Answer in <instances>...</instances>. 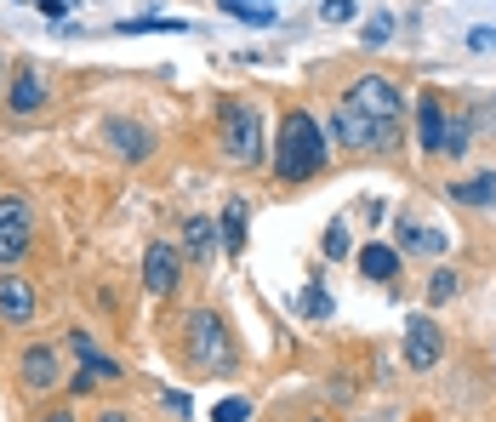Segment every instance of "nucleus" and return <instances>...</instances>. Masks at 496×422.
I'll list each match as a JSON object with an SVG mask.
<instances>
[{
    "label": "nucleus",
    "mask_w": 496,
    "mask_h": 422,
    "mask_svg": "<svg viewBox=\"0 0 496 422\" xmlns=\"http://www.w3.org/2000/svg\"><path fill=\"white\" fill-rule=\"evenodd\" d=\"M326 166H331L326 126L314 120V109H286L279 115V132H274V177L286 188H297V183H314Z\"/></svg>",
    "instance_id": "f257e3e1"
},
{
    "label": "nucleus",
    "mask_w": 496,
    "mask_h": 422,
    "mask_svg": "<svg viewBox=\"0 0 496 422\" xmlns=\"http://www.w3.org/2000/svg\"><path fill=\"white\" fill-rule=\"evenodd\" d=\"M218 143H223V160L251 172L263 166V115H257L251 97H228L223 115H218Z\"/></svg>",
    "instance_id": "f03ea898"
},
{
    "label": "nucleus",
    "mask_w": 496,
    "mask_h": 422,
    "mask_svg": "<svg viewBox=\"0 0 496 422\" xmlns=\"http://www.w3.org/2000/svg\"><path fill=\"white\" fill-rule=\"evenodd\" d=\"M183 354H188V366L206 371V377L234 371V343H228V326H223L218 308H194V314H188V326H183Z\"/></svg>",
    "instance_id": "7ed1b4c3"
},
{
    "label": "nucleus",
    "mask_w": 496,
    "mask_h": 422,
    "mask_svg": "<svg viewBox=\"0 0 496 422\" xmlns=\"http://www.w3.org/2000/svg\"><path fill=\"white\" fill-rule=\"evenodd\" d=\"M331 137H337V149H354V155H388V149H400V120H371L342 97L331 109Z\"/></svg>",
    "instance_id": "20e7f679"
},
{
    "label": "nucleus",
    "mask_w": 496,
    "mask_h": 422,
    "mask_svg": "<svg viewBox=\"0 0 496 422\" xmlns=\"http://www.w3.org/2000/svg\"><path fill=\"white\" fill-rule=\"evenodd\" d=\"M29 246H35V206L24 195H0V268L29 257Z\"/></svg>",
    "instance_id": "39448f33"
},
{
    "label": "nucleus",
    "mask_w": 496,
    "mask_h": 422,
    "mask_svg": "<svg viewBox=\"0 0 496 422\" xmlns=\"http://www.w3.org/2000/svg\"><path fill=\"white\" fill-rule=\"evenodd\" d=\"M342 97H349L354 109H365L371 120H405V92H400V80H388V75H359Z\"/></svg>",
    "instance_id": "423d86ee"
},
{
    "label": "nucleus",
    "mask_w": 496,
    "mask_h": 422,
    "mask_svg": "<svg viewBox=\"0 0 496 422\" xmlns=\"http://www.w3.org/2000/svg\"><path fill=\"white\" fill-rule=\"evenodd\" d=\"M183 246L177 240H148V251H143V286H148V297H171L177 291V280H183Z\"/></svg>",
    "instance_id": "0eeeda50"
},
{
    "label": "nucleus",
    "mask_w": 496,
    "mask_h": 422,
    "mask_svg": "<svg viewBox=\"0 0 496 422\" xmlns=\"http://www.w3.org/2000/svg\"><path fill=\"white\" fill-rule=\"evenodd\" d=\"M400 348H405V366H411V371H434V366L445 360V331H440V320L411 314V320H405Z\"/></svg>",
    "instance_id": "6e6552de"
},
{
    "label": "nucleus",
    "mask_w": 496,
    "mask_h": 422,
    "mask_svg": "<svg viewBox=\"0 0 496 422\" xmlns=\"http://www.w3.org/2000/svg\"><path fill=\"white\" fill-rule=\"evenodd\" d=\"M0 103H6L12 120H35L40 109H46V75H40V63H17Z\"/></svg>",
    "instance_id": "1a4fd4ad"
},
{
    "label": "nucleus",
    "mask_w": 496,
    "mask_h": 422,
    "mask_svg": "<svg viewBox=\"0 0 496 422\" xmlns=\"http://www.w3.org/2000/svg\"><path fill=\"white\" fill-rule=\"evenodd\" d=\"M17 383L29 394H52L63 388V360H57V343H29L17 354Z\"/></svg>",
    "instance_id": "9d476101"
},
{
    "label": "nucleus",
    "mask_w": 496,
    "mask_h": 422,
    "mask_svg": "<svg viewBox=\"0 0 496 422\" xmlns=\"http://www.w3.org/2000/svg\"><path fill=\"white\" fill-rule=\"evenodd\" d=\"M35 314H40V291H35V280L0 268V320H6L12 331H24V326H35Z\"/></svg>",
    "instance_id": "9b49d317"
},
{
    "label": "nucleus",
    "mask_w": 496,
    "mask_h": 422,
    "mask_svg": "<svg viewBox=\"0 0 496 422\" xmlns=\"http://www.w3.org/2000/svg\"><path fill=\"white\" fill-rule=\"evenodd\" d=\"M103 143H109L120 160H132V166H143L148 155H155V132H148L143 120H109L103 126Z\"/></svg>",
    "instance_id": "f8f14e48"
},
{
    "label": "nucleus",
    "mask_w": 496,
    "mask_h": 422,
    "mask_svg": "<svg viewBox=\"0 0 496 422\" xmlns=\"http://www.w3.org/2000/svg\"><path fill=\"white\" fill-rule=\"evenodd\" d=\"M445 109H450V103L440 92H422L417 97V143H422V155H440V143H445Z\"/></svg>",
    "instance_id": "ddd939ff"
},
{
    "label": "nucleus",
    "mask_w": 496,
    "mask_h": 422,
    "mask_svg": "<svg viewBox=\"0 0 496 422\" xmlns=\"http://www.w3.org/2000/svg\"><path fill=\"white\" fill-rule=\"evenodd\" d=\"M183 257L188 263H211V257H218V223H211V217H183Z\"/></svg>",
    "instance_id": "4468645a"
},
{
    "label": "nucleus",
    "mask_w": 496,
    "mask_h": 422,
    "mask_svg": "<svg viewBox=\"0 0 496 422\" xmlns=\"http://www.w3.org/2000/svg\"><path fill=\"white\" fill-rule=\"evenodd\" d=\"M468 149H473V109L457 103V109H445V143H440V155L445 160H462Z\"/></svg>",
    "instance_id": "2eb2a0df"
},
{
    "label": "nucleus",
    "mask_w": 496,
    "mask_h": 422,
    "mask_svg": "<svg viewBox=\"0 0 496 422\" xmlns=\"http://www.w3.org/2000/svg\"><path fill=\"white\" fill-rule=\"evenodd\" d=\"M359 274H365V280H377V286H388V280L400 274V251L388 246V240L359 246Z\"/></svg>",
    "instance_id": "dca6fc26"
},
{
    "label": "nucleus",
    "mask_w": 496,
    "mask_h": 422,
    "mask_svg": "<svg viewBox=\"0 0 496 422\" xmlns=\"http://www.w3.org/2000/svg\"><path fill=\"white\" fill-rule=\"evenodd\" d=\"M457 206H468V211H485V206H496V172H480V177H457L445 188Z\"/></svg>",
    "instance_id": "f3484780"
},
{
    "label": "nucleus",
    "mask_w": 496,
    "mask_h": 422,
    "mask_svg": "<svg viewBox=\"0 0 496 422\" xmlns=\"http://www.w3.org/2000/svg\"><path fill=\"white\" fill-rule=\"evenodd\" d=\"M246 217H251V206H246V200H228V206H223L218 240H223V251H228V257H240V251H246Z\"/></svg>",
    "instance_id": "a211bd4d"
},
{
    "label": "nucleus",
    "mask_w": 496,
    "mask_h": 422,
    "mask_svg": "<svg viewBox=\"0 0 496 422\" xmlns=\"http://www.w3.org/2000/svg\"><path fill=\"white\" fill-rule=\"evenodd\" d=\"M223 17H240V24H251V29H274L279 24L274 0H223Z\"/></svg>",
    "instance_id": "6ab92c4d"
},
{
    "label": "nucleus",
    "mask_w": 496,
    "mask_h": 422,
    "mask_svg": "<svg viewBox=\"0 0 496 422\" xmlns=\"http://www.w3.org/2000/svg\"><path fill=\"white\" fill-rule=\"evenodd\" d=\"M400 240H405V251H428V257H440V251L450 246L440 228H422V223L405 217V211H400Z\"/></svg>",
    "instance_id": "aec40b11"
},
{
    "label": "nucleus",
    "mask_w": 496,
    "mask_h": 422,
    "mask_svg": "<svg viewBox=\"0 0 496 422\" xmlns=\"http://www.w3.org/2000/svg\"><path fill=\"white\" fill-rule=\"evenodd\" d=\"M115 35H188V17H120Z\"/></svg>",
    "instance_id": "412c9836"
},
{
    "label": "nucleus",
    "mask_w": 496,
    "mask_h": 422,
    "mask_svg": "<svg viewBox=\"0 0 496 422\" xmlns=\"http://www.w3.org/2000/svg\"><path fill=\"white\" fill-rule=\"evenodd\" d=\"M319 251H326V263H342V257H349V217H331L326 223V240H319Z\"/></svg>",
    "instance_id": "4be33fe9"
},
{
    "label": "nucleus",
    "mask_w": 496,
    "mask_h": 422,
    "mask_svg": "<svg viewBox=\"0 0 496 422\" xmlns=\"http://www.w3.org/2000/svg\"><path fill=\"white\" fill-rule=\"evenodd\" d=\"M457 291H462V274L457 268H434V280H428V303H450V297H457Z\"/></svg>",
    "instance_id": "5701e85b"
},
{
    "label": "nucleus",
    "mask_w": 496,
    "mask_h": 422,
    "mask_svg": "<svg viewBox=\"0 0 496 422\" xmlns=\"http://www.w3.org/2000/svg\"><path fill=\"white\" fill-rule=\"evenodd\" d=\"M211 422H251V399H246V394L218 399V411H211Z\"/></svg>",
    "instance_id": "b1692460"
},
{
    "label": "nucleus",
    "mask_w": 496,
    "mask_h": 422,
    "mask_svg": "<svg viewBox=\"0 0 496 422\" xmlns=\"http://www.w3.org/2000/svg\"><path fill=\"white\" fill-rule=\"evenodd\" d=\"M388 35H394V12H377V17H371V24H365V29H359V46H382V40H388Z\"/></svg>",
    "instance_id": "393cba45"
},
{
    "label": "nucleus",
    "mask_w": 496,
    "mask_h": 422,
    "mask_svg": "<svg viewBox=\"0 0 496 422\" xmlns=\"http://www.w3.org/2000/svg\"><path fill=\"white\" fill-rule=\"evenodd\" d=\"M80 371L92 377V383H120V366H115V360H103V354H92V360H80Z\"/></svg>",
    "instance_id": "a878e982"
},
{
    "label": "nucleus",
    "mask_w": 496,
    "mask_h": 422,
    "mask_svg": "<svg viewBox=\"0 0 496 422\" xmlns=\"http://www.w3.org/2000/svg\"><path fill=\"white\" fill-rule=\"evenodd\" d=\"M63 343H69V348L80 354V360H92V354H97V337L86 331V326H69V337H63Z\"/></svg>",
    "instance_id": "bb28decb"
},
{
    "label": "nucleus",
    "mask_w": 496,
    "mask_h": 422,
    "mask_svg": "<svg viewBox=\"0 0 496 422\" xmlns=\"http://www.w3.org/2000/svg\"><path fill=\"white\" fill-rule=\"evenodd\" d=\"M303 314H314V320H326V314H331V297H326L319 286H309V291H303Z\"/></svg>",
    "instance_id": "cd10ccee"
},
{
    "label": "nucleus",
    "mask_w": 496,
    "mask_h": 422,
    "mask_svg": "<svg viewBox=\"0 0 496 422\" xmlns=\"http://www.w3.org/2000/svg\"><path fill=\"white\" fill-rule=\"evenodd\" d=\"M354 12H359L354 0H326V6H319V17H326V24H349Z\"/></svg>",
    "instance_id": "c85d7f7f"
},
{
    "label": "nucleus",
    "mask_w": 496,
    "mask_h": 422,
    "mask_svg": "<svg viewBox=\"0 0 496 422\" xmlns=\"http://www.w3.org/2000/svg\"><path fill=\"white\" fill-rule=\"evenodd\" d=\"M35 6H40V12H46V17H52V24H63V17H69V12H75V0H35Z\"/></svg>",
    "instance_id": "c756f323"
},
{
    "label": "nucleus",
    "mask_w": 496,
    "mask_h": 422,
    "mask_svg": "<svg viewBox=\"0 0 496 422\" xmlns=\"http://www.w3.org/2000/svg\"><path fill=\"white\" fill-rule=\"evenodd\" d=\"M468 46H473V52H496V29H473Z\"/></svg>",
    "instance_id": "7c9ffc66"
},
{
    "label": "nucleus",
    "mask_w": 496,
    "mask_h": 422,
    "mask_svg": "<svg viewBox=\"0 0 496 422\" xmlns=\"http://www.w3.org/2000/svg\"><path fill=\"white\" fill-rule=\"evenodd\" d=\"M480 132H496V97H491V109L473 115V137H480Z\"/></svg>",
    "instance_id": "2f4dec72"
},
{
    "label": "nucleus",
    "mask_w": 496,
    "mask_h": 422,
    "mask_svg": "<svg viewBox=\"0 0 496 422\" xmlns=\"http://www.w3.org/2000/svg\"><path fill=\"white\" fill-rule=\"evenodd\" d=\"M35 422H75V411H69V406H52V411H40Z\"/></svg>",
    "instance_id": "473e14b6"
},
{
    "label": "nucleus",
    "mask_w": 496,
    "mask_h": 422,
    "mask_svg": "<svg viewBox=\"0 0 496 422\" xmlns=\"http://www.w3.org/2000/svg\"><path fill=\"white\" fill-rule=\"evenodd\" d=\"M166 406L177 411V417H188V394H177V388H166Z\"/></svg>",
    "instance_id": "72a5a7b5"
},
{
    "label": "nucleus",
    "mask_w": 496,
    "mask_h": 422,
    "mask_svg": "<svg viewBox=\"0 0 496 422\" xmlns=\"http://www.w3.org/2000/svg\"><path fill=\"white\" fill-rule=\"evenodd\" d=\"M97 422H132V411H120V406H109V411H97Z\"/></svg>",
    "instance_id": "f704fd0d"
},
{
    "label": "nucleus",
    "mask_w": 496,
    "mask_h": 422,
    "mask_svg": "<svg viewBox=\"0 0 496 422\" xmlns=\"http://www.w3.org/2000/svg\"><path fill=\"white\" fill-rule=\"evenodd\" d=\"M6 80H12V57L0 52V97H6Z\"/></svg>",
    "instance_id": "c9c22d12"
},
{
    "label": "nucleus",
    "mask_w": 496,
    "mask_h": 422,
    "mask_svg": "<svg viewBox=\"0 0 496 422\" xmlns=\"http://www.w3.org/2000/svg\"><path fill=\"white\" fill-rule=\"evenodd\" d=\"M309 422H326V417H309Z\"/></svg>",
    "instance_id": "e433bc0d"
},
{
    "label": "nucleus",
    "mask_w": 496,
    "mask_h": 422,
    "mask_svg": "<svg viewBox=\"0 0 496 422\" xmlns=\"http://www.w3.org/2000/svg\"><path fill=\"white\" fill-rule=\"evenodd\" d=\"M274 6H279V0H274Z\"/></svg>",
    "instance_id": "4c0bfd02"
}]
</instances>
